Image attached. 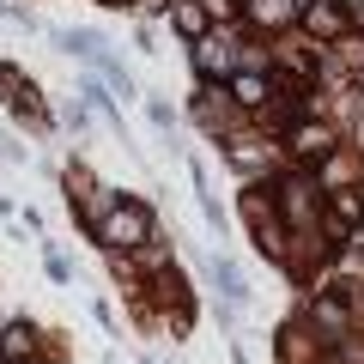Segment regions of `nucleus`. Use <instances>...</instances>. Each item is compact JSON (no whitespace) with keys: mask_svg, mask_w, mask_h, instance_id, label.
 I'll return each mask as SVG.
<instances>
[{"mask_svg":"<svg viewBox=\"0 0 364 364\" xmlns=\"http://www.w3.org/2000/svg\"><path fill=\"white\" fill-rule=\"evenodd\" d=\"M146 213L140 207H122V213H109L104 219V243H146Z\"/></svg>","mask_w":364,"mask_h":364,"instance_id":"obj_1","label":"nucleus"},{"mask_svg":"<svg viewBox=\"0 0 364 364\" xmlns=\"http://www.w3.org/2000/svg\"><path fill=\"white\" fill-rule=\"evenodd\" d=\"M291 152L322 158V152H328V134H322V128H298V134H291Z\"/></svg>","mask_w":364,"mask_h":364,"instance_id":"obj_7","label":"nucleus"},{"mask_svg":"<svg viewBox=\"0 0 364 364\" xmlns=\"http://www.w3.org/2000/svg\"><path fill=\"white\" fill-rule=\"evenodd\" d=\"M310 31L340 37V31H346V13H340V6H328V0H316V6H310Z\"/></svg>","mask_w":364,"mask_h":364,"instance_id":"obj_4","label":"nucleus"},{"mask_svg":"<svg viewBox=\"0 0 364 364\" xmlns=\"http://www.w3.org/2000/svg\"><path fill=\"white\" fill-rule=\"evenodd\" d=\"M334 219H340V225H352V219H358V200L340 195V200H334Z\"/></svg>","mask_w":364,"mask_h":364,"instance_id":"obj_12","label":"nucleus"},{"mask_svg":"<svg viewBox=\"0 0 364 364\" xmlns=\"http://www.w3.org/2000/svg\"><path fill=\"white\" fill-rule=\"evenodd\" d=\"M176 25L188 31V37H200V31H207V13H200L195 0H182V6H176Z\"/></svg>","mask_w":364,"mask_h":364,"instance_id":"obj_9","label":"nucleus"},{"mask_svg":"<svg viewBox=\"0 0 364 364\" xmlns=\"http://www.w3.org/2000/svg\"><path fill=\"white\" fill-rule=\"evenodd\" d=\"M298 13V0H249V18H255V25H286V18Z\"/></svg>","mask_w":364,"mask_h":364,"instance_id":"obj_3","label":"nucleus"},{"mask_svg":"<svg viewBox=\"0 0 364 364\" xmlns=\"http://www.w3.org/2000/svg\"><path fill=\"white\" fill-rule=\"evenodd\" d=\"M0 352H6V358H25L31 352V328H6V334H0Z\"/></svg>","mask_w":364,"mask_h":364,"instance_id":"obj_10","label":"nucleus"},{"mask_svg":"<svg viewBox=\"0 0 364 364\" xmlns=\"http://www.w3.org/2000/svg\"><path fill=\"white\" fill-rule=\"evenodd\" d=\"M316 322L322 328H346V310H340V304H316Z\"/></svg>","mask_w":364,"mask_h":364,"instance_id":"obj_11","label":"nucleus"},{"mask_svg":"<svg viewBox=\"0 0 364 364\" xmlns=\"http://www.w3.org/2000/svg\"><path fill=\"white\" fill-rule=\"evenodd\" d=\"M358 152H364V109H358Z\"/></svg>","mask_w":364,"mask_h":364,"instance_id":"obj_13","label":"nucleus"},{"mask_svg":"<svg viewBox=\"0 0 364 364\" xmlns=\"http://www.w3.org/2000/svg\"><path fill=\"white\" fill-rule=\"evenodd\" d=\"M231 91H237V104H249V109L267 104V79H261V73H237V79H231Z\"/></svg>","mask_w":364,"mask_h":364,"instance_id":"obj_5","label":"nucleus"},{"mask_svg":"<svg viewBox=\"0 0 364 364\" xmlns=\"http://www.w3.org/2000/svg\"><path fill=\"white\" fill-rule=\"evenodd\" d=\"M195 61L207 67V73H225V67H231V55H225V43H200V49H195Z\"/></svg>","mask_w":364,"mask_h":364,"instance_id":"obj_8","label":"nucleus"},{"mask_svg":"<svg viewBox=\"0 0 364 364\" xmlns=\"http://www.w3.org/2000/svg\"><path fill=\"white\" fill-rule=\"evenodd\" d=\"M55 43H61L67 55H85V61H97V37H91V31H61Z\"/></svg>","mask_w":364,"mask_h":364,"instance_id":"obj_6","label":"nucleus"},{"mask_svg":"<svg viewBox=\"0 0 364 364\" xmlns=\"http://www.w3.org/2000/svg\"><path fill=\"white\" fill-rule=\"evenodd\" d=\"M207 273H213V286H219L231 304H243V298H249V291H243V273H237V261H219V255H213V261H207Z\"/></svg>","mask_w":364,"mask_h":364,"instance_id":"obj_2","label":"nucleus"}]
</instances>
